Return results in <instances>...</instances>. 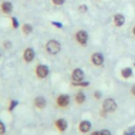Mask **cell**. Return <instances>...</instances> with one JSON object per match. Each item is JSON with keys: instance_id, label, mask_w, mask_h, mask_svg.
<instances>
[{"instance_id": "6da1fadb", "label": "cell", "mask_w": 135, "mask_h": 135, "mask_svg": "<svg viewBox=\"0 0 135 135\" xmlns=\"http://www.w3.org/2000/svg\"><path fill=\"white\" fill-rule=\"evenodd\" d=\"M46 50L50 54H57L59 51H60V43L56 40H50L47 43H46Z\"/></svg>"}, {"instance_id": "7a4b0ae2", "label": "cell", "mask_w": 135, "mask_h": 135, "mask_svg": "<svg viewBox=\"0 0 135 135\" xmlns=\"http://www.w3.org/2000/svg\"><path fill=\"white\" fill-rule=\"evenodd\" d=\"M102 107H103V111H105V112H113V111L116 110L117 104H116V101L114 99L108 98V99H105L103 101Z\"/></svg>"}, {"instance_id": "3957f363", "label": "cell", "mask_w": 135, "mask_h": 135, "mask_svg": "<svg viewBox=\"0 0 135 135\" xmlns=\"http://www.w3.org/2000/svg\"><path fill=\"white\" fill-rule=\"evenodd\" d=\"M36 73H37L38 77L44 78L49 74V69H47L46 65H38L37 66V70H36Z\"/></svg>"}, {"instance_id": "277c9868", "label": "cell", "mask_w": 135, "mask_h": 135, "mask_svg": "<svg viewBox=\"0 0 135 135\" xmlns=\"http://www.w3.org/2000/svg\"><path fill=\"white\" fill-rule=\"evenodd\" d=\"M83 72L80 70V69H76V70H74V72H73V74H72V78H73V80L74 81H76V82H79V81H81L82 79H83Z\"/></svg>"}, {"instance_id": "5b68a950", "label": "cell", "mask_w": 135, "mask_h": 135, "mask_svg": "<svg viewBox=\"0 0 135 135\" xmlns=\"http://www.w3.org/2000/svg\"><path fill=\"white\" fill-rule=\"evenodd\" d=\"M76 38H77V40H78V42L80 44H83L84 45L86 43V40H88V34L84 31H80V32L77 33Z\"/></svg>"}, {"instance_id": "8992f818", "label": "cell", "mask_w": 135, "mask_h": 135, "mask_svg": "<svg viewBox=\"0 0 135 135\" xmlns=\"http://www.w3.org/2000/svg\"><path fill=\"white\" fill-rule=\"evenodd\" d=\"M70 102V97L68 95H60L57 98V103L60 107H66Z\"/></svg>"}, {"instance_id": "52a82bcc", "label": "cell", "mask_w": 135, "mask_h": 135, "mask_svg": "<svg viewBox=\"0 0 135 135\" xmlns=\"http://www.w3.org/2000/svg\"><path fill=\"white\" fill-rule=\"evenodd\" d=\"M34 56H35V53H34V51H33L32 49H26V50L24 51L23 57H24V60H25V61L31 62V61L34 59Z\"/></svg>"}, {"instance_id": "ba28073f", "label": "cell", "mask_w": 135, "mask_h": 135, "mask_svg": "<svg viewBox=\"0 0 135 135\" xmlns=\"http://www.w3.org/2000/svg\"><path fill=\"white\" fill-rule=\"evenodd\" d=\"M92 61L94 64L96 65H100L102 62H103V56L100 54V53H96L92 56Z\"/></svg>"}, {"instance_id": "9c48e42d", "label": "cell", "mask_w": 135, "mask_h": 135, "mask_svg": "<svg viewBox=\"0 0 135 135\" xmlns=\"http://www.w3.org/2000/svg\"><path fill=\"white\" fill-rule=\"evenodd\" d=\"M90 129H91V122H89V121H86V120L80 122V124H79V130H80L81 132L85 133V132H88Z\"/></svg>"}, {"instance_id": "30bf717a", "label": "cell", "mask_w": 135, "mask_h": 135, "mask_svg": "<svg viewBox=\"0 0 135 135\" xmlns=\"http://www.w3.org/2000/svg\"><path fill=\"white\" fill-rule=\"evenodd\" d=\"M1 7H2V11H3L5 14H9V13L13 11V5H12V3L8 2V1L3 2L2 5H1Z\"/></svg>"}, {"instance_id": "8fae6325", "label": "cell", "mask_w": 135, "mask_h": 135, "mask_svg": "<svg viewBox=\"0 0 135 135\" xmlns=\"http://www.w3.org/2000/svg\"><path fill=\"white\" fill-rule=\"evenodd\" d=\"M45 104H46V101H45V99H44L43 97H37V98L35 99V105H36L37 108L42 109V108L45 107Z\"/></svg>"}, {"instance_id": "7c38bea8", "label": "cell", "mask_w": 135, "mask_h": 135, "mask_svg": "<svg viewBox=\"0 0 135 135\" xmlns=\"http://www.w3.org/2000/svg\"><path fill=\"white\" fill-rule=\"evenodd\" d=\"M56 127L60 131H64L66 129V127H68V123H66V121L64 119H59V120L56 121Z\"/></svg>"}, {"instance_id": "4fadbf2b", "label": "cell", "mask_w": 135, "mask_h": 135, "mask_svg": "<svg viewBox=\"0 0 135 135\" xmlns=\"http://www.w3.org/2000/svg\"><path fill=\"white\" fill-rule=\"evenodd\" d=\"M114 22H115V24H116L117 26H120V25H122V24L124 23V17H123L122 15L118 14V15H116V16L114 17Z\"/></svg>"}, {"instance_id": "5bb4252c", "label": "cell", "mask_w": 135, "mask_h": 135, "mask_svg": "<svg viewBox=\"0 0 135 135\" xmlns=\"http://www.w3.org/2000/svg\"><path fill=\"white\" fill-rule=\"evenodd\" d=\"M75 100H76L78 103H82V102L85 100V95H84L82 92H78V94L75 96Z\"/></svg>"}, {"instance_id": "9a60e30c", "label": "cell", "mask_w": 135, "mask_h": 135, "mask_svg": "<svg viewBox=\"0 0 135 135\" xmlns=\"http://www.w3.org/2000/svg\"><path fill=\"white\" fill-rule=\"evenodd\" d=\"M121 75L124 77V78H129L131 75H132V70L130 68H126L121 71Z\"/></svg>"}, {"instance_id": "2e32d148", "label": "cell", "mask_w": 135, "mask_h": 135, "mask_svg": "<svg viewBox=\"0 0 135 135\" xmlns=\"http://www.w3.org/2000/svg\"><path fill=\"white\" fill-rule=\"evenodd\" d=\"M32 25H30V24H24L23 25V32L25 33V34H30L31 32H32Z\"/></svg>"}, {"instance_id": "e0dca14e", "label": "cell", "mask_w": 135, "mask_h": 135, "mask_svg": "<svg viewBox=\"0 0 135 135\" xmlns=\"http://www.w3.org/2000/svg\"><path fill=\"white\" fill-rule=\"evenodd\" d=\"M17 104H18V101H16V100H12V101H11V104H9L8 110H9V111H13V109H14Z\"/></svg>"}, {"instance_id": "ac0fdd59", "label": "cell", "mask_w": 135, "mask_h": 135, "mask_svg": "<svg viewBox=\"0 0 135 135\" xmlns=\"http://www.w3.org/2000/svg\"><path fill=\"white\" fill-rule=\"evenodd\" d=\"M123 135H135V127H134V128H133L132 130L130 129L129 131H126Z\"/></svg>"}, {"instance_id": "d6986e66", "label": "cell", "mask_w": 135, "mask_h": 135, "mask_svg": "<svg viewBox=\"0 0 135 135\" xmlns=\"http://www.w3.org/2000/svg\"><path fill=\"white\" fill-rule=\"evenodd\" d=\"M74 85H80V86H86L89 84V82H74Z\"/></svg>"}, {"instance_id": "ffe728a7", "label": "cell", "mask_w": 135, "mask_h": 135, "mask_svg": "<svg viewBox=\"0 0 135 135\" xmlns=\"http://www.w3.org/2000/svg\"><path fill=\"white\" fill-rule=\"evenodd\" d=\"M4 131H5V127H4L3 122H2V121H0V134H3V133H4Z\"/></svg>"}, {"instance_id": "44dd1931", "label": "cell", "mask_w": 135, "mask_h": 135, "mask_svg": "<svg viewBox=\"0 0 135 135\" xmlns=\"http://www.w3.org/2000/svg\"><path fill=\"white\" fill-rule=\"evenodd\" d=\"M100 134H101V135H111V132H110L109 130H102V131L100 132Z\"/></svg>"}, {"instance_id": "7402d4cb", "label": "cell", "mask_w": 135, "mask_h": 135, "mask_svg": "<svg viewBox=\"0 0 135 135\" xmlns=\"http://www.w3.org/2000/svg\"><path fill=\"white\" fill-rule=\"evenodd\" d=\"M53 2L55 4H57V5H59V4H62L64 2V0H53Z\"/></svg>"}, {"instance_id": "603a6c76", "label": "cell", "mask_w": 135, "mask_h": 135, "mask_svg": "<svg viewBox=\"0 0 135 135\" xmlns=\"http://www.w3.org/2000/svg\"><path fill=\"white\" fill-rule=\"evenodd\" d=\"M12 20H13V25H14V27H17V26H18V22H17L16 18H12Z\"/></svg>"}, {"instance_id": "cb8c5ba5", "label": "cell", "mask_w": 135, "mask_h": 135, "mask_svg": "<svg viewBox=\"0 0 135 135\" xmlns=\"http://www.w3.org/2000/svg\"><path fill=\"white\" fill-rule=\"evenodd\" d=\"M79 11H80V12H82V13H83V12H85V11H86V6H85V5H81V6L79 7Z\"/></svg>"}, {"instance_id": "d4e9b609", "label": "cell", "mask_w": 135, "mask_h": 135, "mask_svg": "<svg viewBox=\"0 0 135 135\" xmlns=\"http://www.w3.org/2000/svg\"><path fill=\"white\" fill-rule=\"evenodd\" d=\"M95 97H96V98H100V97H101L100 92H95Z\"/></svg>"}, {"instance_id": "484cf974", "label": "cell", "mask_w": 135, "mask_h": 135, "mask_svg": "<svg viewBox=\"0 0 135 135\" xmlns=\"http://www.w3.org/2000/svg\"><path fill=\"white\" fill-rule=\"evenodd\" d=\"M4 44H5L4 46H5L6 49H7V47H11V42H9V41H6V42H5Z\"/></svg>"}, {"instance_id": "4316f807", "label": "cell", "mask_w": 135, "mask_h": 135, "mask_svg": "<svg viewBox=\"0 0 135 135\" xmlns=\"http://www.w3.org/2000/svg\"><path fill=\"white\" fill-rule=\"evenodd\" d=\"M91 135H101V134H100V132H93Z\"/></svg>"}, {"instance_id": "83f0119b", "label": "cell", "mask_w": 135, "mask_h": 135, "mask_svg": "<svg viewBox=\"0 0 135 135\" xmlns=\"http://www.w3.org/2000/svg\"><path fill=\"white\" fill-rule=\"evenodd\" d=\"M131 91H132V93L135 95V85H133V86H132V90H131Z\"/></svg>"}, {"instance_id": "f1b7e54d", "label": "cell", "mask_w": 135, "mask_h": 135, "mask_svg": "<svg viewBox=\"0 0 135 135\" xmlns=\"http://www.w3.org/2000/svg\"><path fill=\"white\" fill-rule=\"evenodd\" d=\"M133 33H134V35H135V26H134V30H133Z\"/></svg>"}]
</instances>
